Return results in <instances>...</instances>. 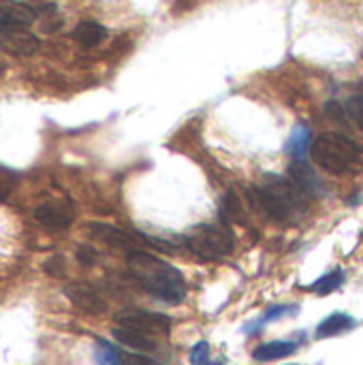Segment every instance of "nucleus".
Returning <instances> with one entry per match:
<instances>
[{"mask_svg": "<svg viewBox=\"0 0 363 365\" xmlns=\"http://www.w3.org/2000/svg\"><path fill=\"white\" fill-rule=\"evenodd\" d=\"M126 265L131 274L137 278V282L156 299L165 304H182L186 297V280L182 272L163 259L145 252V250H133L126 257Z\"/></svg>", "mask_w": 363, "mask_h": 365, "instance_id": "obj_1", "label": "nucleus"}, {"mask_svg": "<svg viewBox=\"0 0 363 365\" xmlns=\"http://www.w3.org/2000/svg\"><path fill=\"white\" fill-rule=\"evenodd\" d=\"M250 199L257 210L276 222H295L308 212L306 195L280 175H265L261 186L250 188Z\"/></svg>", "mask_w": 363, "mask_h": 365, "instance_id": "obj_2", "label": "nucleus"}, {"mask_svg": "<svg viewBox=\"0 0 363 365\" xmlns=\"http://www.w3.org/2000/svg\"><path fill=\"white\" fill-rule=\"evenodd\" d=\"M310 156L321 169L342 175L362 163V148L340 133H323L312 141Z\"/></svg>", "mask_w": 363, "mask_h": 365, "instance_id": "obj_3", "label": "nucleus"}, {"mask_svg": "<svg viewBox=\"0 0 363 365\" xmlns=\"http://www.w3.org/2000/svg\"><path fill=\"white\" fill-rule=\"evenodd\" d=\"M184 244L193 255L208 259V261H218L233 252L235 237L225 222L223 225H199L184 237Z\"/></svg>", "mask_w": 363, "mask_h": 365, "instance_id": "obj_4", "label": "nucleus"}, {"mask_svg": "<svg viewBox=\"0 0 363 365\" xmlns=\"http://www.w3.org/2000/svg\"><path fill=\"white\" fill-rule=\"evenodd\" d=\"M116 325L141 331L145 336H169L171 331V319L160 312H148V310H124L116 314Z\"/></svg>", "mask_w": 363, "mask_h": 365, "instance_id": "obj_5", "label": "nucleus"}, {"mask_svg": "<svg viewBox=\"0 0 363 365\" xmlns=\"http://www.w3.org/2000/svg\"><path fill=\"white\" fill-rule=\"evenodd\" d=\"M64 295L83 314L98 317V314H103L107 310L105 297L92 284H88V282H71V284H66L64 287Z\"/></svg>", "mask_w": 363, "mask_h": 365, "instance_id": "obj_6", "label": "nucleus"}, {"mask_svg": "<svg viewBox=\"0 0 363 365\" xmlns=\"http://www.w3.org/2000/svg\"><path fill=\"white\" fill-rule=\"evenodd\" d=\"M287 171H289L291 182H293L306 197L319 199V197H325V195H327V188H325L323 180L317 175V171H315L306 160H291V165H289Z\"/></svg>", "mask_w": 363, "mask_h": 365, "instance_id": "obj_7", "label": "nucleus"}, {"mask_svg": "<svg viewBox=\"0 0 363 365\" xmlns=\"http://www.w3.org/2000/svg\"><path fill=\"white\" fill-rule=\"evenodd\" d=\"M88 233L94 237V240H101L103 244L111 246V248H118V250H126V252H133L137 250V235H131L128 231H122L109 222H90L88 227Z\"/></svg>", "mask_w": 363, "mask_h": 365, "instance_id": "obj_8", "label": "nucleus"}, {"mask_svg": "<svg viewBox=\"0 0 363 365\" xmlns=\"http://www.w3.org/2000/svg\"><path fill=\"white\" fill-rule=\"evenodd\" d=\"M36 222H41L45 229L62 231L68 229L75 220V210L68 203H41L34 210Z\"/></svg>", "mask_w": 363, "mask_h": 365, "instance_id": "obj_9", "label": "nucleus"}, {"mask_svg": "<svg viewBox=\"0 0 363 365\" xmlns=\"http://www.w3.org/2000/svg\"><path fill=\"white\" fill-rule=\"evenodd\" d=\"M107 28L103 26V24H98V21H92V19H86V21H79L75 28H73V32H71V36L81 45V47H86V49H92V47H96V45H101L105 38H107Z\"/></svg>", "mask_w": 363, "mask_h": 365, "instance_id": "obj_10", "label": "nucleus"}, {"mask_svg": "<svg viewBox=\"0 0 363 365\" xmlns=\"http://www.w3.org/2000/svg\"><path fill=\"white\" fill-rule=\"evenodd\" d=\"M113 340L120 342L122 346L126 349H133L137 353H150L156 349V342L152 340V336H145L141 331H135V329H126V327H113L111 331Z\"/></svg>", "mask_w": 363, "mask_h": 365, "instance_id": "obj_11", "label": "nucleus"}, {"mask_svg": "<svg viewBox=\"0 0 363 365\" xmlns=\"http://www.w3.org/2000/svg\"><path fill=\"white\" fill-rule=\"evenodd\" d=\"M297 351V342L291 340H274V342H265L261 346H257L252 351V359L267 364V361H276V359H285L289 355H293Z\"/></svg>", "mask_w": 363, "mask_h": 365, "instance_id": "obj_12", "label": "nucleus"}, {"mask_svg": "<svg viewBox=\"0 0 363 365\" xmlns=\"http://www.w3.org/2000/svg\"><path fill=\"white\" fill-rule=\"evenodd\" d=\"M353 327H355L353 317H349V314H344V312H334V314H329L327 319H323V321L319 323V327H317V338H319V340H323V338H334V336H338V334H342V331H349V329H353Z\"/></svg>", "mask_w": 363, "mask_h": 365, "instance_id": "obj_13", "label": "nucleus"}, {"mask_svg": "<svg viewBox=\"0 0 363 365\" xmlns=\"http://www.w3.org/2000/svg\"><path fill=\"white\" fill-rule=\"evenodd\" d=\"M308 148H310V128L300 122L291 130V137H289V143H287V154L293 160H306Z\"/></svg>", "mask_w": 363, "mask_h": 365, "instance_id": "obj_14", "label": "nucleus"}, {"mask_svg": "<svg viewBox=\"0 0 363 365\" xmlns=\"http://www.w3.org/2000/svg\"><path fill=\"white\" fill-rule=\"evenodd\" d=\"M0 15H4L11 24L19 26V28H28L34 19H36V11L30 9L28 4L21 2H0Z\"/></svg>", "mask_w": 363, "mask_h": 365, "instance_id": "obj_15", "label": "nucleus"}, {"mask_svg": "<svg viewBox=\"0 0 363 365\" xmlns=\"http://www.w3.org/2000/svg\"><path fill=\"white\" fill-rule=\"evenodd\" d=\"M220 218L225 225H233V222H240L244 218V207H242V201L237 197L235 190H229L223 201H220Z\"/></svg>", "mask_w": 363, "mask_h": 365, "instance_id": "obj_16", "label": "nucleus"}, {"mask_svg": "<svg viewBox=\"0 0 363 365\" xmlns=\"http://www.w3.org/2000/svg\"><path fill=\"white\" fill-rule=\"evenodd\" d=\"M344 280H347V274H344V269L338 267V269L325 274L323 278H319V280L312 284V291H315L317 295L325 297V295H332L334 291H338V289L344 284Z\"/></svg>", "mask_w": 363, "mask_h": 365, "instance_id": "obj_17", "label": "nucleus"}, {"mask_svg": "<svg viewBox=\"0 0 363 365\" xmlns=\"http://www.w3.org/2000/svg\"><path fill=\"white\" fill-rule=\"evenodd\" d=\"M289 314H297V306H272V308H267V310L261 314V319H257L255 325L244 327V331H246V334H252V331H257V329H263L267 323L280 321V319H285V317H289Z\"/></svg>", "mask_w": 363, "mask_h": 365, "instance_id": "obj_18", "label": "nucleus"}, {"mask_svg": "<svg viewBox=\"0 0 363 365\" xmlns=\"http://www.w3.org/2000/svg\"><path fill=\"white\" fill-rule=\"evenodd\" d=\"M4 38H9L11 47L17 51V53H34L36 47H39V38L34 34H30L26 28L24 30H15L11 34H4Z\"/></svg>", "mask_w": 363, "mask_h": 365, "instance_id": "obj_19", "label": "nucleus"}, {"mask_svg": "<svg viewBox=\"0 0 363 365\" xmlns=\"http://www.w3.org/2000/svg\"><path fill=\"white\" fill-rule=\"evenodd\" d=\"M96 361H98V365H122V355H120L111 344L98 340Z\"/></svg>", "mask_w": 363, "mask_h": 365, "instance_id": "obj_20", "label": "nucleus"}, {"mask_svg": "<svg viewBox=\"0 0 363 365\" xmlns=\"http://www.w3.org/2000/svg\"><path fill=\"white\" fill-rule=\"evenodd\" d=\"M347 113L351 115V120L363 130V96L355 94L347 101Z\"/></svg>", "mask_w": 363, "mask_h": 365, "instance_id": "obj_21", "label": "nucleus"}, {"mask_svg": "<svg viewBox=\"0 0 363 365\" xmlns=\"http://www.w3.org/2000/svg\"><path fill=\"white\" fill-rule=\"evenodd\" d=\"M75 259H77L83 267H92V265L98 261V252H96L92 246L81 244V246H77V250H75Z\"/></svg>", "mask_w": 363, "mask_h": 365, "instance_id": "obj_22", "label": "nucleus"}, {"mask_svg": "<svg viewBox=\"0 0 363 365\" xmlns=\"http://www.w3.org/2000/svg\"><path fill=\"white\" fill-rule=\"evenodd\" d=\"M190 364L193 365H205L210 364V344L205 340L197 342L190 349Z\"/></svg>", "mask_w": 363, "mask_h": 365, "instance_id": "obj_23", "label": "nucleus"}, {"mask_svg": "<svg viewBox=\"0 0 363 365\" xmlns=\"http://www.w3.org/2000/svg\"><path fill=\"white\" fill-rule=\"evenodd\" d=\"M43 272L49 274V276H53V278L64 276V257H60V255L49 257V259L43 263Z\"/></svg>", "mask_w": 363, "mask_h": 365, "instance_id": "obj_24", "label": "nucleus"}, {"mask_svg": "<svg viewBox=\"0 0 363 365\" xmlns=\"http://www.w3.org/2000/svg\"><path fill=\"white\" fill-rule=\"evenodd\" d=\"M122 365H163L158 364L156 359L148 357V355H141V353H126L122 355Z\"/></svg>", "mask_w": 363, "mask_h": 365, "instance_id": "obj_25", "label": "nucleus"}, {"mask_svg": "<svg viewBox=\"0 0 363 365\" xmlns=\"http://www.w3.org/2000/svg\"><path fill=\"white\" fill-rule=\"evenodd\" d=\"M13 180H15V175L9 169L0 167V201H4L9 197V192L13 190Z\"/></svg>", "mask_w": 363, "mask_h": 365, "instance_id": "obj_26", "label": "nucleus"}, {"mask_svg": "<svg viewBox=\"0 0 363 365\" xmlns=\"http://www.w3.org/2000/svg\"><path fill=\"white\" fill-rule=\"evenodd\" d=\"M205 365H227V364H223V361H210V364H205Z\"/></svg>", "mask_w": 363, "mask_h": 365, "instance_id": "obj_27", "label": "nucleus"}, {"mask_svg": "<svg viewBox=\"0 0 363 365\" xmlns=\"http://www.w3.org/2000/svg\"><path fill=\"white\" fill-rule=\"evenodd\" d=\"M289 365H297V364H289Z\"/></svg>", "mask_w": 363, "mask_h": 365, "instance_id": "obj_28", "label": "nucleus"}]
</instances>
